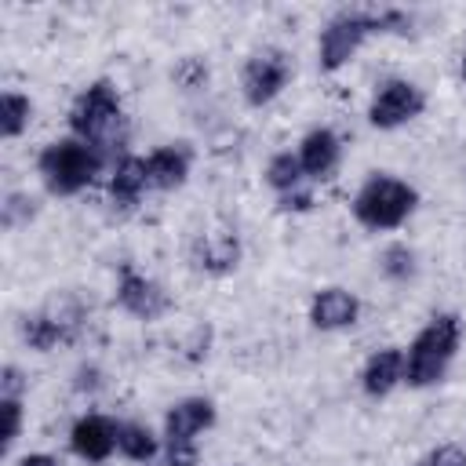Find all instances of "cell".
I'll return each mask as SVG.
<instances>
[{
	"mask_svg": "<svg viewBox=\"0 0 466 466\" xmlns=\"http://www.w3.org/2000/svg\"><path fill=\"white\" fill-rule=\"evenodd\" d=\"M411 15L400 7H382V11H339L328 18V25L317 36V62L324 73H339L342 66L353 62V55L371 40V36H408L411 33Z\"/></svg>",
	"mask_w": 466,
	"mask_h": 466,
	"instance_id": "obj_1",
	"label": "cell"
},
{
	"mask_svg": "<svg viewBox=\"0 0 466 466\" xmlns=\"http://www.w3.org/2000/svg\"><path fill=\"white\" fill-rule=\"evenodd\" d=\"M462 342V320L459 313H433L419 335L411 339V346L404 350V382L411 390H426L433 382L444 379L455 350Z\"/></svg>",
	"mask_w": 466,
	"mask_h": 466,
	"instance_id": "obj_2",
	"label": "cell"
},
{
	"mask_svg": "<svg viewBox=\"0 0 466 466\" xmlns=\"http://www.w3.org/2000/svg\"><path fill=\"white\" fill-rule=\"evenodd\" d=\"M69 131L80 142H91L95 149H109L124 138V106L113 80H91L69 106Z\"/></svg>",
	"mask_w": 466,
	"mask_h": 466,
	"instance_id": "obj_3",
	"label": "cell"
},
{
	"mask_svg": "<svg viewBox=\"0 0 466 466\" xmlns=\"http://www.w3.org/2000/svg\"><path fill=\"white\" fill-rule=\"evenodd\" d=\"M419 204V193L411 182L397 178V175H386V171H375L360 182V189L353 193V218L371 229V233H386V229H397L411 218Z\"/></svg>",
	"mask_w": 466,
	"mask_h": 466,
	"instance_id": "obj_4",
	"label": "cell"
},
{
	"mask_svg": "<svg viewBox=\"0 0 466 466\" xmlns=\"http://www.w3.org/2000/svg\"><path fill=\"white\" fill-rule=\"evenodd\" d=\"M102 164H106V153L80 138L47 142L36 157V171H40L47 193H55V197H73V193L87 189L98 178Z\"/></svg>",
	"mask_w": 466,
	"mask_h": 466,
	"instance_id": "obj_5",
	"label": "cell"
},
{
	"mask_svg": "<svg viewBox=\"0 0 466 466\" xmlns=\"http://www.w3.org/2000/svg\"><path fill=\"white\" fill-rule=\"evenodd\" d=\"M288 80H291V58L280 47H262L240 69V95L248 106L262 109L288 87Z\"/></svg>",
	"mask_w": 466,
	"mask_h": 466,
	"instance_id": "obj_6",
	"label": "cell"
},
{
	"mask_svg": "<svg viewBox=\"0 0 466 466\" xmlns=\"http://www.w3.org/2000/svg\"><path fill=\"white\" fill-rule=\"evenodd\" d=\"M422 109H426L422 87L404 76H393L375 87V95L368 102V124L379 131H393V127H404L408 120H415Z\"/></svg>",
	"mask_w": 466,
	"mask_h": 466,
	"instance_id": "obj_7",
	"label": "cell"
},
{
	"mask_svg": "<svg viewBox=\"0 0 466 466\" xmlns=\"http://www.w3.org/2000/svg\"><path fill=\"white\" fill-rule=\"evenodd\" d=\"M116 306L124 313H131L135 320H160L167 309H171V295L146 273L124 266L120 269V280H116V291H113Z\"/></svg>",
	"mask_w": 466,
	"mask_h": 466,
	"instance_id": "obj_8",
	"label": "cell"
},
{
	"mask_svg": "<svg viewBox=\"0 0 466 466\" xmlns=\"http://www.w3.org/2000/svg\"><path fill=\"white\" fill-rule=\"evenodd\" d=\"M266 186L277 193L284 211H309L313 208V193H309V178L299 164V157L291 149H280L266 160Z\"/></svg>",
	"mask_w": 466,
	"mask_h": 466,
	"instance_id": "obj_9",
	"label": "cell"
},
{
	"mask_svg": "<svg viewBox=\"0 0 466 466\" xmlns=\"http://www.w3.org/2000/svg\"><path fill=\"white\" fill-rule=\"evenodd\" d=\"M76 328H80V309H73V306H47V309L29 313L22 320V339H25L29 350L51 353L62 342H69L76 335Z\"/></svg>",
	"mask_w": 466,
	"mask_h": 466,
	"instance_id": "obj_10",
	"label": "cell"
},
{
	"mask_svg": "<svg viewBox=\"0 0 466 466\" xmlns=\"http://www.w3.org/2000/svg\"><path fill=\"white\" fill-rule=\"evenodd\" d=\"M116 426L109 415H80L69 430V448L73 455H80L84 462H106L113 451H116Z\"/></svg>",
	"mask_w": 466,
	"mask_h": 466,
	"instance_id": "obj_11",
	"label": "cell"
},
{
	"mask_svg": "<svg viewBox=\"0 0 466 466\" xmlns=\"http://www.w3.org/2000/svg\"><path fill=\"white\" fill-rule=\"evenodd\" d=\"M360 317V299L346 288H320L309 299V324L320 331H346Z\"/></svg>",
	"mask_w": 466,
	"mask_h": 466,
	"instance_id": "obj_12",
	"label": "cell"
},
{
	"mask_svg": "<svg viewBox=\"0 0 466 466\" xmlns=\"http://www.w3.org/2000/svg\"><path fill=\"white\" fill-rule=\"evenodd\" d=\"M295 157H299L306 178H309V182H320V178H331V171L339 167V160H342V142H339V135H335L331 127H313V131L302 135Z\"/></svg>",
	"mask_w": 466,
	"mask_h": 466,
	"instance_id": "obj_13",
	"label": "cell"
},
{
	"mask_svg": "<svg viewBox=\"0 0 466 466\" xmlns=\"http://www.w3.org/2000/svg\"><path fill=\"white\" fill-rule=\"evenodd\" d=\"M215 426V404L208 397H182L164 415V441H197Z\"/></svg>",
	"mask_w": 466,
	"mask_h": 466,
	"instance_id": "obj_14",
	"label": "cell"
},
{
	"mask_svg": "<svg viewBox=\"0 0 466 466\" xmlns=\"http://www.w3.org/2000/svg\"><path fill=\"white\" fill-rule=\"evenodd\" d=\"M189 167H193L189 142H167V146H157L146 157V171H149V186L153 189H178V186H186Z\"/></svg>",
	"mask_w": 466,
	"mask_h": 466,
	"instance_id": "obj_15",
	"label": "cell"
},
{
	"mask_svg": "<svg viewBox=\"0 0 466 466\" xmlns=\"http://www.w3.org/2000/svg\"><path fill=\"white\" fill-rule=\"evenodd\" d=\"M400 382H404V350L400 346L375 350L364 360V368H360V390L368 397H375V400L386 397V393H393Z\"/></svg>",
	"mask_w": 466,
	"mask_h": 466,
	"instance_id": "obj_16",
	"label": "cell"
},
{
	"mask_svg": "<svg viewBox=\"0 0 466 466\" xmlns=\"http://www.w3.org/2000/svg\"><path fill=\"white\" fill-rule=\"evenodd\" d=\"M146 189H153V186H149V171H146V157L124 153V157L113 164V171H109V200H113V208L131 211V208L142 200Z\"/></svg>",
	"mask_w": 466,
	"mask_h": 466,
	"instance_id": "obj_17",
	"label": "cell"
},
{
	"mask_svg": "<svg viewBox=\"0 0 466 466\" xmlns=\"http://www.w3.org/2000/svg\"><path fill=\"white\" fill-rule=\"evenodd\" d=\"M237 258H240V240H237V233H204V237H197V244H193V266L197 269H204V273H229V269H237Z\"/></svg>",
	"mask_w": 466,
	"mask_h": 466,
	"instance_id": "obj_18",
	"label": "cell"
},
{
	"mask_svg": "<svg viewBox=\"0 0 466 466\" xmlns=\"http://www.w3.org/2000/svg\"><path fill=\"white\" fill-rule=\"evenodd\" d=\"M116 451L131 462H149L160 451V437L146 422H120L116 426Z\"/></svg>",
	"mask_w": 466,
	"mask_h": 466,
	"instance_id": "obj_19",
	"label": "cell"
},
{
	"mask_svg": "<svg viewBox=\"0 0 466 466\" xmlns=\"http://www.w3.org/2000/svg\"><path fill=\"white\" fill-rule=\"evenodd\" d=\"M29 120H33V102H29V95L4 91V98H0V135L11 142V138H18V135L29 127Z\"/></svg>",
	"mask_w": 466,
	"mask_h": 466,
	"instance_id": "obj_20",
	"label": "cell"
},
{
	"mask_svg": "<svg viewBox=\"0 0 466 466\" xmlns=\"http://www.w3.org/2000/svg\"><path fill=\"white\" fill-rule=\"evenodd\" d=\"M379 269H382L386 280L408 284V280L415 277L419 262H415V251H411L408 244H390V248H382V255H379Z\"/></svg>",
	"mask_w": 466,
	"mask_h": 466,
	"instance_id": "obj_21",
	"label": "cell"
},
{
	"mask_svg": "<svg viewBox=\"0 0 466 466\" xmlns=\"http://www.w3.org/2000/svg\"><path fill=\"white\" fill-rule=\"evenodd\" d=\"M33 215H36V200L29 193H7V200H4V226L7 229L29 222Z\"/></svg>",
	"mask_w": 466,
	"mask_h": 466,
	"instance_id": "obj_22",
	"label": "cell"
},
{
	"mask_svg": "<svg viewBox=\"0 0 466 466\" xmlns=\"http://www.w3.org/2000/svg\"><path fill=\"white\" fill-rule=\"evenodd\" d=\"M0 411H4V451H11L15 441L22 437V397H0Z\"/></svg>",
	"mask_w": 466,
	"mask_h": 466,
	"instance_id": "obj_23",
	"label": "cell"
},
{
	"mask_svg": "<svg viewBox=\"0 0 466 466\" xmlns=\"http://www.w3.org/2000/svg\"><path fill=\"white\" fill-rule=\"evenodd\" d=\"M411 466H466V448L462 444H437L422 451Z\"/></svg>",
	"mask_w": 466,
	"mask_h": 466,
	"instance_id": "obj_24",
	"label": "cell"
},
{
	"mask_svg": "<svg viewBox=\"0 0 466 466\" xmlns=\"http://www.w3.org/2000/svg\"><path fill=\"white\" fill-rule=\"evenodd\" d=\"M164 462L167 466H197L200 462L197 441H164Z\"/></svg>",
	"mask_w": 466,
	"mask_h": 466,
	"instance_id": "obj_25",
	"label": "cell"
},
{
	"mask_svg": "<svg viewBox=\"0 0 466 466\" xmlns=\"http://www.w3.org/2000/svg\"><path fill=\"white\" fill-rule=\"evenodd\" d=\"M175 80H178L186 91H193V87H200V84L208 80V66H204L200 58H182V66L175 69Z\"/></svg>",
	"mask_w": 466,
	"mask_h": 466,
	"instance_id": "obj_26",
	"label": "cell"
},
{
	"mask_svg": "<svg viewBox=\"0 0 466 466\" xmlns=\"http://www.w3.org/2000/svg\"><path fill=\"white\" fill-rule=\"evenodd\" d=\"M22 393H25V379L15 364H7L0 375V397H22Z\"/></svg>",
	"mask_w": 466,
	"mask_h": 466,
	"instance_id": "obj_27",
	"label": "cell"
},
{
	"mask_svg": "<svg viewBox=\"0 0 466 466\" xmlns=\"http://www.w3.org/2000/svg\"><path fill=\"white\" fill-rule=\"evenodd\" d=\"M73 386H76L80 393H84V390H98V386H102V371H98L95 364H80V368H76V382H73Z\"/></svg>",
	"mask_w": 466,
	"mask_h": 466,
	"instance_id": "obj_28",
	"label": "cell"
},
{
	"mask_svg": "<svg viewBox=\"0 0 466 466\" xmlns=\"http://www.w3.org/2000/svg\"><path fill=\"white\" fill-rule=\"evenodd\" d=\"M18 466H58V459L47 455V451H29V455L18 459Z\"/></svg>",
	"mask_w": 466,
	"mask_h": 466,
	"instance_id": "obj_29",
	"label": "cell"
},
{
	"mask_svg": "<svg viewBox=\"0 0 466 466\" xmlns=\"http://www.w3.org/2000/svg\"><path fill=\"white\" fill-rule=\"evenodd\" d=\"M459 76L466 80V51H462V62H459Z\"/></svg>",
	"mask_w": 466,
	"mask_h": 466,
	"instance_id": "obj_30",
	"label": "cell"
}]
</instances>
